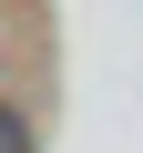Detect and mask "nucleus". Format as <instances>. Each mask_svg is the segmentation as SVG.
<instances>
[{"label":"nucleus","instance_id":"nucleus-1","mask_svg":"<svg viewBox=\"0 0 143 153\" xmlns=\"http://www.w3.org/2000/svg\"><path fill=\"white\" fill-rule=\"evenodd\" d=\"M0 153H31V133H21V112L0 102Z\"/></svg>","mask_w":143,"mask_h":153}]
</instances>
